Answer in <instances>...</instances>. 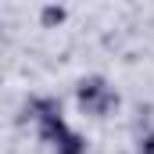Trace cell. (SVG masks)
<instances>
[{
	"mask_svg": "<svg viewBox=\"0 0 154 154\" xmlns=\"http://www.w3.org/2000/svg\"><path fill=\"white\" fill-rule=\"evenodd\" d=\"M143 154H154V140H147V147H143Z\"/></svg>",
	"mask_w": 154,
	"mask_h": 154,
	"instance_id": "6da1fadb",
	"label": "cell"
}]
</instances>
